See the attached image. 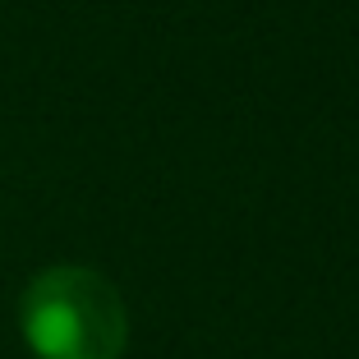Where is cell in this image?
I'll use <instances>...</instances> for the list:
<instances>
[{
  "mask_svg": "<svg viewBox=\"0 0 359 359\" xmlns=\"http://www.w3.org/2000/svg\"><path fill=\"white\" fill-rule=\"evenodd\" d=\"M19 327L37 359H120L129 309L93 267H46L23 290Z\"/></svg>",
  "mask_w": 359,
  "mask_h": 359,
  "instance_id": "cell-1",
  "label": "cell"
}]
</instances>
